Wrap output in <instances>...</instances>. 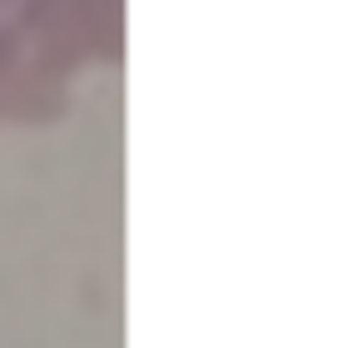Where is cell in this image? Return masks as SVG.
Wrapping results in <instances>:
<instances>
[{
	"instance_id": "6da1fadb",
	"label": "cell",
	"mask_w": 363,
	"mask_h": 348,
	"mask_svg": "<svg viewBox=\"0 0 363 348\" xmlns=\"http://www.w3.org/2000/svg\"><path fill=\"white\" fill-rule=\"evenodd\" d=\"M125 60V0H0V125H55Z\"/></svg>"
}]
</instances>
